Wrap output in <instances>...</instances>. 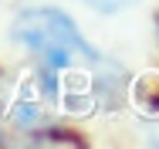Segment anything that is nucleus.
<instances>
[{"label": "nucleus", "mask_w": 159, "mask_h": 149, "mask_svg": "<svg viewBox=\"0 0 159 149\" xmlns=\"http://www.w3.org/2000/svg\"><path fill=\"white\" fill-rule=\"evenodd\" d=\"M85 3L102 10V14H115V10H125L129 3H135V0H85Z\"/></svg>", "instance_id": "f03ea898"}, {"label": "nucleus", "mask_w": 159, "mask_h": 149, "mask_svg": "<svg viewBox=\"0 0 159 149\" xmlns=\"http://www.w3.org/2000/svg\"><path fill=\"white\" fill-rule=\"evenodd\" d=\"M10 34L34 58L48 98L64 112H95L98 105H112L122 98V68L92 48L64 10L27 7L14 17Z\"/></svg>", "instance_id": "f257e3e1"}]
</instances>
